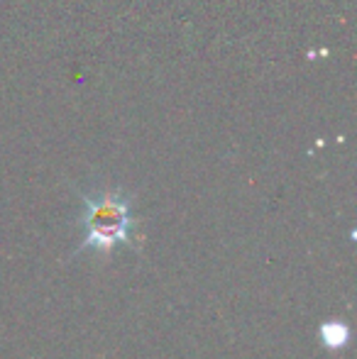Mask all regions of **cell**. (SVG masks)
Wrapping results in <instances>:
<instances>
[{
    "label": "cell",
    "mask_w": 357,
    "mask_h": 359,
    "mask_svg": "<svg viewBox=\"0 0 357 359\" xmlns=\"http://www.w3.org/2000/svg\"><path fill=\"white\" fill-rule=\"evenodd\" d=\"M83 240L79 252L95 250L110 257L118 245H130L135 240V217L130 203L120 191H98L83 196Z\"/></svg>",
    "instance_id": "cell-1"
},
{
    "label": "cell",
    "mask_w": 357,
    "mask_h": 359,
    "mask_svg": "<svg viewBox=\"0 0 357 359\" xmlns=\"http://www.w3.org/2000/svg\"><path fill=\"white\" fill-rule=\"evenodd\" d=\"M321 340L325 342L328 347H343L345 342H348V327L343 325V323H335V320H330V323H325L323 327H321Z\"/></svg>",
    "instance_id": "cell-2"
}]
</instances>
